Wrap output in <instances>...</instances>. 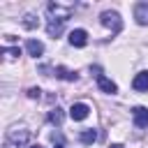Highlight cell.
Returning <instances> with one entry per match:
<instances>
[{
	"label": "cell",
	"mask_w": 148,
	"mask_h": 148,
	"mask_svg": "<svg viewBox=\"0 0 148 148\" xmlns=\"http://www.w3.org/2000/svg\"><path fill=\"white\" fill-rule=\"evenodd\" d=\"M102 25H106V28H111V32H120V28H123V21H120V16H118V12H102Z\"/></svg>",
	"instance_id": "6da1fadb"
},
{
	"label": "cell",
	"mask_w": 148,
	"mask_h": 148,
	"mask_svg": "<svg viewBox=\"0 0 148 148\" xmlns=\"http://www.w3.org/2000/svg\"><path fill=\"white\" fill-rule=\"evenodd\" d=\"M28 136H30V132H28L25 127H14V130H9V134H7V146H12V143L23 146V143L28 141Z\"/></svg>",
	"instance_id": "7a4b0ae2"
},
{
	"label": "cell",
	"mask_w": 148,
	"mask_h": 148,
	"mask_svg": "<svg viewBox=\"0 0 148 148\" xmlns=\"http://www.w3.org/2000/svg\"><path fill=\"white\" fill-rule=\"evenodd\" d=\"M95 79H97V86L104 90V92H109V95H113V92H118V86L111 81V79H106L102 72H99V67H95Z\"/></svg>",
	"instance_id": "3957f363"
},
{
	"label": "cell",
	"mask_w": 148,
	"mask_h": 148,
	"mask_svg": "<svg viewBox=\"0 0 148 148\" xmlns=\"http://www.w3.org/2000/svg\"><path fill=\"white\" fill-rule=\"evenodd\" d=\"M69 44H72V46H76V49H83V46L88 44V32H86V30H81V28L72 30V32H69Z\"/></svg>",
	"instance_id": "277c9868"
},
{
	"label": "cell",
	"mask_w": 148,
	"mask_h": 148,
	"mask_svg": "<svg viewBox=\"0 0 148 148\" xmlns=\"http://www.w3.org/2000/svg\"><path fill=\"white\" fill-rule=\"evenodd\" d=\"M88 113H90V106L88 104H72V109H69V116H72V120H86L88 118Z\"/></svg>",
	"instance_id": "5b68a950"
},
{
	"label": "cell",
	"mask_w": 148,
	"mask_h": 148,
	"mask_svg": "<svg viewBox=\"0 0 148 148\" xmlns=\"http://www.w3.org/2000/svg\"><path fill=\"white\" fill-rule=\"evenodd\" d=\"M134 125L136 127H148V109L146 106H134Z\"/></svg>",
	"instance_id": "8992f818"
},
{
	"label": "cell",
	"mask_w": 148,
	"mask_h": 148,
	"mask_svg": "<svg viewBox=\"0 0 148 148\" xmlns=\"http://www.w3.org/2000/svg\"><path fill=\"white\" fill-rule=\"evenodd\" d=\"M134 18L139 25H148V2H139L134 7Z\"/></svg>",
	"instance_id": "52a82bcc"
},
{
	"label": "cell",
	"mask_w": 148,
	"mask_h": 148,
	"mask_svg": "<svg viewBox=\"0 0 148 148\" xmlns=\"http://www.w3.org/2000/svg\"><path fill=\"white\" fill-rule=\"evenodd\" d=\"M25 49H28V53L35 56V58L44 53V44H42L39 39H28V42H25Z\"/></svg>",
	"instance_id": "ba28073f"
},
{
	"label": "cell",
	"mask_w": 148,
	"mask_h": 148,
	"mask_svg": "<svg viewBox=\"0 0 148 148\" xmlns=\"http://www.w3.org/2000/svg\"><path fill=\"white\" fill-rule=\"evenodd\" d=\"M132 88L134 90H148V72H139L132 81Z\"/></svg>",
	"instance_id": "9c48e42d"
},
{
	"label": "cell",
	"mask_w": 148,
	"mask_h": 148,
	"mask_svg": "<svg viewBox=\"0 0 148 148\" xmlns=\"http://www.w3.org/2000/svg\"><path fill=\"white\" fill-rule=\"evenodd\" d=\"M53 74H56L58 79H65V81H76V79H79L76 72H72V69H67V67H56Z\"/></svg>",
	"instance_id": "30bf717a"
},
{
	"label": "cell",
	"mask_w": 148,
	"mask_h": 148,
	"mask_svg": "<svg viewBox=\"0 0 148 148\" xmlns=\"http://www.w3.org/2000/svg\"><path fill=\"white\" fill-rule=\"evenodd\" d=\"M46 118H49V123L60 125V123H62V118H65V113H62V109H60V106H56V109H51V111H49V116H46Z\"/></svg>",
	"instance_id": "8fae6325"
},
{
	"label": "cell",
	"mask_w": 148,
	"mask_h": 148,
	"mask_svg": "<svg viewBox=\"0 0 148 148\" xmlns=\"http://www.w3.org/2000/svg\"><path fill=\"white\" fill-rule=\"evenodd\" d=\"M79 139H81V143H92V141L97 139V132H95V130H83V132L79 134Z\"/></svg>",
	"instance_id": "7c38bea8"
},
{
	"label": "cell",
	"mask_w": 148,
	"mask_h": 148,
	"mask_svg": "<svg viewBox=\"0 0 148 148\" xmlns=\"http://www.w3.org/2000/svg\"><path fill=\"white\" fill-rule=\"evenodd\" d=\"M23 25H25V28H35V25H37L35 16H32V14H28V16H25V21H23Z\"/></svg>",
	"instance_id": "4fadbf2b"
},
{
	"label": "cell",
	"mask_w": 148,
	"mask_h": 148,
	"mask_svg": "<svg viewBox=\"0 0 148 148\" xmlns=\"http://www.w3.org/2000/svg\"><path fill=\"white\" fill-rule=\"evenodd\" d=\"M5 53H7L9 58H16V56H21V51H18V49H5Z\"/></svg>",
	"instance_id": "5bb4252c"
},
{
	"label": "cell",
	"mask_w": 148,
	"mask_h": 148,
	"mask_svg": "<svg viewBox=\"0 0 148 148\" xmlns=\"http://www.w3.org/2000/svg\"><path fill=\"white\" fill-rule=\"evenodd\" d=\"M39 92H42L39 88H30V90H28V97H32V99H35V97H39Z\"/></svg>",
	"instance_id": "9a60e30c"
},
{
	"label": "cell",
	"mask_w": 148,
	"mask_h": 148,
	"mask_svg": "<svg viewBox=\"0 0 148 148\" xmlns=\"http://www.w3.org/2000/svg\"><path fill=\"white\" fill-rule=\"evenodd\" d=\"M111 148H123V146H120V143H113V146H111Z\"/></svg>",
	"instance_id": "2e32d148"
},
{
	"label": "cell",
	"mask_w": 148,
	"mask_h": 148,
	"mask_svg": "<svg viewBox=\"0 0 148 148\" xmlns=\"http://www.w3.org/2000/svg\"><path fill=\"white\" fill-rule=\"evenodd\" d=\"M56 148H65V146H62V143H58V146H56Z\"/></svg>",
	"instance_id": "e0dca14e"
},
{
	"label": "cell",
	"mask_w": 148,
	"mask_h": 148,
	"mask_svg": "<svg viewBox=\"0 0 148 148\" xmlns=\"http://www.w3.org/2000/svg\"><path fill=\"white\" fill-rule=\"evenodd\" d=\"M30 148H42V146H30Z\"/></svg>",
	"instance_id": "ac0fdd59"
}]
</instances>
